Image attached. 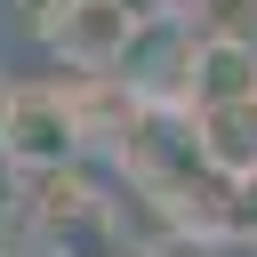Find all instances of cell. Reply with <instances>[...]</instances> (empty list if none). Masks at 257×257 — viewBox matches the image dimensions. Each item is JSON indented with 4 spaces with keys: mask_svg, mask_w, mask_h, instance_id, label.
Returning <instances> with one entry per match:
<instances>
[{
    "mask_svg": "<svg viewBox=\"0 0 257 257\" xmlns=\"http://www.w3.org/2000/svg\"><path fill=\"white\" fill-rule=\"evenodd\" d=\"M8 88H16V80H0V120H8Z\"/></svg>",
    "mask_w": 257,
    "mask_h": 257,
    "instance_id": "6",
    "label": "cell"
},
{
    "mask_svg": "<svg viewBox=\"0 0 257 257\" xmlns=\"http://www.w3.org/2000/svg\"><path fill=\"white\" fill-rule=\"evenodd\" d=\"M40 32H48V48H56L64 64L112 72V64L128 56V40H137V16H128L120 0H64V8L40 16Z\"/></svg>",
    "mask_w": 257,
    "mask_h": 257,
    "instance_id": "3",
    "label": "cell"
},
{
    "mask_svg": "<svg viewBox=\"0 0 257 257\" xmlns=\"http://www.w3.org/2000/svg\"><path fill=\"white\" fill-rule=\"evenodd\" d=\"M88 145V120L72 104V88H8V120H0V161L24 177H64Z\"/></svg>",
    "mask_w": 257,
    "mask_h": 257,
    "instance_id": "1",
    "label": "cell"
},
{
    "mask_svg": "<svg viewBox=\"0 0 257 257\" xmlns=\"http://www.w3.org/2000/svg\"><path fill=\"white\" fill-rule=\"evenodd\" d=\"M249 96H257V40H241V32H201V40H185V80H177V104H185V112L249 104Z\"/></svg>",
    "mask_w": 257,
    "mask_h": 257,
    "instance_id": "2",
    "label": "cell"
},
{
    "mask_svg": "<svg viewBox=\"0 0 257 257\" xmlns=\"http://www.w3.org/2000/svg\"><path fill=\"white\" fill-rule=\"evenodd\" d=\"M193 128V153L209 177L225 185H257V96L249 104H209V112H185Z\"/></svg>",
    "mask_w": 257,
    "mask_h": 257,
    "instance_id": "4",
    "label": "cell"
},
{
    "mask_svg": "<svg viewBox=\"0 0 257 257\" xmlns=\"http://www.w3.org/2000/svg\"><path fill=\"white\" fill-rule=\"evenodd\" d=\"M120 8H128L137 24H169V16H177V0H120Z\"/></svg>",
    "mask_w": 257,
    "mask_h": 257,
    "instance_id": "5",
    "label": "cell"
},
{
    "mask_svg": "<svg viewBox=\"0 0 257 257\" xmlns=\"http://www.w3.org/2000/svg\"><path fill=\"white\" fill-rule=\"evenodd\" d=\"M0 257H8V249H0Z\"/></svg>",
    "mask_w": 257,
    "mask_h": 257,
    "instance_id": "7",
    "label": "cell"
}]
</instances>
